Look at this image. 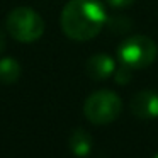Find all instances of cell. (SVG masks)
<instances>
[{"mask_svg": "<svg viewBox=\"0 0 158 158\" xmlns=\"http://www.w3.org/2000/svg\"><path fill=\"white\" fill-rule=\"evenodd\" d=\"M107 21L106 7L100 0H70L63 7L60 24L73 41H90L102 31Z\"/></svg>", "mask_w": 158, "mask_h": 158, "instance_id": "obj_1", "label": "cell"}, {"mask_svg": "<svg viewBox=\"0 0 158 158\" xmlns=\"http://www.w3.org/2000/svg\"><path fill=\"white\" fill-rule=\"evenodd\" d=\"M156 43L143 34H136L124 39L117 48V58L121 65L129 66L131 70H141L150 66L156 60Z\"/></svg>", "mask_w": 158, "mask_h": 158, "instance_id": "obj_2", "label": "cell"}, {"mask_svg": "<svg viewBox=\"0 0 158 158\" xmlns=\"http://www.w3.org/2000/svg\"><path fill=\"white\" fill-rule=\"evenodd\" d=\"M9 34L19 43H34L44 32V21L29 7H15L9 12L5 21Z\"/></svg>", "mask_w": 158, "mask_h": 158, "instance_id": "obj_3", "label": "cell"}, {"mask_svg": "<svg viewBox=\"0 0 158 158\" xmlns=\"http://www.w3.org/2000/svg\"><path fill=\"white\" fill-rule=\"evenodd\" d=\"M123 110L121 97L112 90H97L87 97L83 104V114L87 121L95 126H104L119 117Z\"/></svg>", "mask_w": 158, "mask_h": 158, "instance_id": "obj_4", "label": "cell"}, {"mask_svg": "<svg viewBox=\"0 0 158 158\" xmlns=\"http://www.w3.org/2000/svg\"><path fill=\"white\" fill-rule=\"evenodd\" d=\"M131 112L139 119L158 117V94L153 90H139L131 99Z\"/></svg>", "mask_w": 158, "mask_h": 158, "instance_id": "obj_5", "label": "cell"}, {"mask_svg": "<svg viewBox=\"0 0 158 158\" xmlns=\"http://www.w3.org/2000/svg\"><path fill=\"white\" fill-rule=\"evenodd\" d=\"M85 70L87 75L94 80H106L110 75H114L116 72V60L110 55L106 53H99V55H94L87 60L85 63Z\"/></svg>", "mask_w": 158, "mask_h": 158, "instance_id": "obj_6", "label": "cell"}, {"mask_svg": "<svg viewBox=\"0 0 158 158\" xmlns=\"http://www.w3.org/2000/svg\"><path fill=\"white\" fill-rule=\"evenodd\" d=\"M68 144H70V150L75 156H87L92 150V136L90 133H87L85 129L82 127H77V129L72 131L68 138Z\"/></svg>", "mask_w": 158, "mask_h": 158, "instance_id": "obj_7", "label": "cell"}, {"mask_svg": "<svg viewBox=\"0 0 158 158\" xmlns=\"http://www.w3.org/2000/svg\"><path fill=\"white\" fill-rule=\"evenodd\" d=\"M22 66L12 56L0 58V83L2 85H12L21 78Z\"/></svg>", "mask_w": 158, "mask_h": 158, "instance_id": "obj_8", "label": "cell"}, {"mask_svg": "<svg viewBox=\"0 0 158 158\" xmlns=\"http://www.w3.org/2000/svg\"><path fill=\"white\" fill-rule=\"evenodd\" d=\"M114 78H116V82L119 83V85H126V83H129L131 78H133V70L126 65H121L119 68H116V72H114Z\"/></svg>", "mask_w": 158, "mask_h": 158, "instance_id": "obj_9", "label": "cell"}, {"mask_svg": "<svg viewBox=\"0 0 158 158\" xmlns=\"http://www.w3.org/2000/svg\"><path fill=\"white\" fill-rule=\"evenodd\" d=\"M131 26L133 24H131L124 15H119V17H114L109 21V27H110V31H114V32H126Z\"/></svg>", "mask_w": 158, "mask_h": 158, "instance_id": "obj_10", "label": "cell"}, {"mask_svg": "<svg viewBox=\"0 0 158 158\" xmlns=\"http://www.w3.org/2000/svg\"><path fill=\"white\" fill-rule=\"evenodd\" d=\"M107 4L114 9H126L134 4V0H107Z\"/></svg>", "mask_w": 158, "mask_h": 158, "instance_id": "obj_11", "label": "cell"}, {"mask_svg": "<svg viewBox=\"0 0 158 158\" xmlns=\"http://www.w3.org/2000/svg\"><path fill=\"white\" fill-rule=\"evenodd\" d=\"M4 48H5V36L2 34V31H0V53L4 51Z\"/></svg>", "mask_w": 158, "mask_h": 158, "instance_id": "obj_12", "label": "cell"}, {"mask_svg": "<svg viewBox=\"0 0 158 158\" xmlns=\"http://www.w3.org/2000/svg\"><path fill=\"white\" fill-rule=\"evenodd\" d=\"M153 158H158V153H156V155H155V156H153Z\"/></svg>", "mask_w": 158, "mask_h": 158, "instance_id": "obj_13", "label": "cell"}]
</instances>
